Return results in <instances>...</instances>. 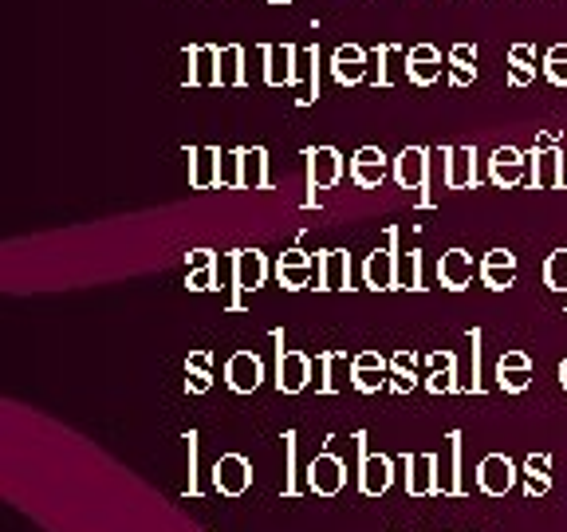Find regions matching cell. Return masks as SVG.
I'll list each match as a JSON object with an SVG mask.
<instances>
[{"instance_id":"cell-25","label":"cell","mask_w":567,"mask_h":532,"mask_svg":"<svg viewBox=\"0 0 567 532\" xmlns=\"http://www.w3.org/2000/svg\"><path fill=\"white\" fill-rule=\"evenodd\" d=\"M481 284L493 288V292H504L516 284V253L508 249H489L485 261H481Z\"/></svg>"},{"instance_id":"cell-42","label":"cell","mask_w":567,"mask_h":532,"mask_svg":"<svg viewBox=\"0 0 567 532\" xmlns=\"http://www.w3.org/2000/svg\"><path fill=\"white\" fill-rule=\"evenodd\" d=\"M548 489H552V477H548V473H528V477H524V493H528V497H544Z\"/></svg>"},{"instance_id":"cell-53","label":"cell","mask_w":567,"mask_h":532,"mask_svg":"<svg viewBox=\"0 0 567 532\" xmlns=\"http://www.w3.org/2000/svg\"><path fill=\"white\" fill-rule=\"evenodd\" d=\"M264 4H296V0H264Z\"/></svg>"},{"instance_id":"cell-31","label":"cell","mask_w":567,"mask_h":532,"mask_svg":"<svg viewBox=\"0 0 567 532\" xmlns=\"http://www.w3.org/2000/svg\"><path fill=\"white\" fill-rule=\"evenodd\" d=\"M221 87H245V48H221Z\"/></svg>"},{"instance_id":"cell-28","label":"cell","mask_w":567,"mask_h":532,"mask_svg":"<svg viewBox=\"0 0 567 532\" xmlns=\"http://www.w3.org/2000/svg\"><path fill=\"white\" fill-rule=\"evenodd\" d=\"M241 190H268V150L241 146Z\"/></svg>"},{"instance_id":"cell-40","label":"cell","mask_w":567,"mask_h":532,"mask_svg":"<svg viewBox=\"0 0 567 532\" xmlns=\"http://www.w3.org/2000/svg\"><path fill=\"white\" fill-rule=\"evenodd\" d=\"M308 60H312V83H308V91L300 95V107H308V103H315L319 99V48H308Z\"/></svg>"},{"instance_id":"cell-4","label":"cell","mask_w":567,"mask_h":532,"mask_svg":"<svg viewBox=\"0 0 567 532\" xmlns=\"http://www.w3.org/2000/svg\"><path fill=\"white\" fill-rule=\"evenodd\" d=\"M213 489L221 497H245L252 489V462L245 454H221L213 462Z\"/></svg>"},{"instance_id":"cell-23","label":"cell","mask_w":567,"mask_h":532,"mask_svg":"<svg viewBox=\"0 0 567 532\" xmlns=\"http://www.w3.org/2000/svg\"><path fill=\"white\" fill-rule=\"evenodd\" d=\"M445 186L449 190H477V150L473 146H449Z\"/></svg>"},{"instance_id":"cell-52","label":"cell","mask_w":567,"mask_h":532,"mask_svg":"<svg viewBox=\"0 0 567 532\" xmlns=\"http://www.w3.org/2000/svg\"><path fill=\"white\" fill-rule=\"evenodd\" d=\"M560 387L567 391V355H564V363H560Z\"/></svg>"},{"instance_id":"cell-18","label":"cell","mask_w":567,"mask_h":532,"mask_svg":"<svg viewBox=\"0 0 567 532\" xmlns=\"http://www.w3.org/2000/svg\"><path fill=\"white\" fill-rule=\"evenodd\" d=\"M371 56L359 48V44H339L335 52H331V75H335V83H343V87H355V83H363L367 79V64Z\"/></svg>"},{"instance_id":"cell-45","label":"cell","mask_w":567,"mask_h":532,"mask_svg":"<svg viewBox=\"0 0 567 532\" xmlns=\"http://www.w3.org/2000/svg\"><path fill=\"white\" fill-rule=\"evenodd\" d=\"M186 442H189V497H197L201 489H197V473H193L197 469V434L193 430L186 434Z\"/></svg>"},{"instance_id":"cell-33","label":"cell","mask_w":567,"mask_h":532,"mask_svg":"<svg viewBox=\"0 0 567 532\" xmlns=\"http://www.w3.org/2000/svg\"><path fill=\"white\" fill-rule=\"evenodd\" d=\"M398 288L422 292V253H398Z\"/></svg>"},{"instance_id":"cell-1","label":"cell","mask_w":567,"mask_h":532,"mask_svg":"<svg viewBox=\"0 0 567 532\" xmlns=\"http://www.w3.org/2000/svg\"><path fill=\"white\" fill-rule=\"evenodd\" d=\"M264 280H268V257L260 249H237L233 253V300H229V308L241 312L245 308L241 296L264 288Z\"/></svg>"},{"instance_id":"cell-29","label":"cell","mask_w":567,"mask_h":532,"mask_svg":"<svg viewBox=\"0 0 567 532\" xmlns=\"http://www.w3.org/2000/svg\"><path fill=\"white\" fill-rule=\"evenodd\" d=\"M189 158H193V170H189L193 190H217L221 154H217V150H209V146H197V150H189Z\"/></svg>"},{"instance_id":"cell-36","label":"cell","mask_w":567,"mask_h":532,"mask_svg":"<svg viewBox=\"0 0 567 532\" xmlns=\"http://www.w3.org/2000/svg\"><path fill=\"white\" fill-rule=\"evenodd\" d=\"M221 190H241V150L221 154V174H217Z\"/></svg>"},{"instance_id":"cell-47","label":"cell","mask_w":567,"mask_h":532,"mask_svg":"<svg viewBox=\"0 0 567 532\" xmlns=\"http://www.w3.org/2000/svg\"><path fill=\"white\" fill-rule=\"evenodd\" d=\"M418 367V355L414 351H394L390 355V371H414Z\"/></svg>"},{"instance_id":"cell-32","label":"cell","mask_w":567,"mask_h":532,"mask_svg":"<svg viewBox=\"0 0 567 532\" xmlns=\"http://www.w3.org/2000/svg\"><path fill=\"white\" fill-rule=\"evenodd\" d=\"M335 359H339V351H319L312 363V379H315V391L319 395H335L339 391V383L331 379V367H335Z\"/></svg>"},{"instance_id":"cell-30","label":"cell","mask_w":567,"mask_h":532,"mask_svg":"<svg viewBox=\"0 0 567 532\" xmlns=\"http://www.w3.org/2000/svg\"><path fill=\"white\" fill-rule=\"evenodd\" d=\"M536 79V48L532 44H512L508 52V87H528Z\"/></svg>"},{"instance_id":"cell-17","label":"cell","mask_w":567,"mask_h":532,"mask_svg":"<svg viewBox=\"0 0 567 532\" xmlns=\"http://www.w3.org/2000/svg\"><path fill=\"white\" fill-rule=\"evenodd\" d=\"M477 485H481V493H489V497H504V493L516 485V466H512V458H504V454H485L481 466H477Z\"/></svg>"},{"instance_id":"cell-3","label":"cell","mask_w":567,"mask_h":532,"mask_svg":"<svg viewBox=\"0 0 567 532\" xmlns=\"http://www.w3.org/2000/svg\"><path fill=\"white\" fill-rule=\"evenodd\" d=\"M355 450H359V489L367 497H382L394 485V462L386 454L367 450V434H355Z\"/></svg>"},{"instance_id":"cell-21","label":"cell","mask_w":567,"mask_h":532,"mask_svg":"<svg viewBox=\"0 0 567 532\" xmlns=\"http://www.w3.org/2000/svg\"><path fill=\"white\" fill-rule=\"evenodd\" d=\"M386 162H390V158H386L378 146H359L355 158H351V178H355V186L378 190V186L386 182Z\"/></svg>"},{"instance_id":"cell-27","label":"cell","mask_w":567,"mask_h":532,"mask_svg":"<svg viewBox=\"0 0 567 532\" xmlns=\"http://www.w3.org/2000/svg\"><path fill=\"white\" fill-rule=\"evenodd\" d=\"M426 363H430V375H426V391L430 395H453V391H461V383H457V355L453 351H434Z\"/></svg>"},{"instance_id":"cell-35","label":"cell","mask_w":567,"mask_h":532,"mask_svg":"<svg viewBox=\"0 0 567 532\" xmlns=\"http://www.w3.org/2000/svg\"><path fill=\"white\" fill-rule=\"evenodd\" d=\"M544 284H548L552 292H567V249H556V253L548 257V265H544Z\"/></svg>"},{"instance_id":"cell-37","label":"cell","mask_w":567,"mask_h":532,"mask_svg":"<svg viewBox=\"0 0 567 532\" xmlns=\"http://www.w3.org/2000/svg\"><path fill=\"white\" fill-rule=\"evenodd\" d=\"M284 462H288V473H284V493L296 497L300 485H296V430L284 434Z\"/></svg>"},{"instance_id":"cell-26","label":"cell","mask_w":567,"mask_h":532,"mask_svg":"<svg viewBox=\"0 0 567 532\" xmlns=\"http://www.w3.org/2000/svg\"><path fill=\"white\" fill-rule=\"evenodd\" d=\"M319 288L323 292H347L351 288V253L331 249L319 257Z\"/></svg>"},{"instance_id":"cell-7","label":"cell","mask_w":567,"mask_h":532,"mask_svg":"<svg viewBox=\"0 0 567 532\" xmlns=\"http://www.w3.org/2000/svg\"><path fill=\"white\" fill-rule=\"evenodd\" d=\"M343 485H347V466H343V458L331 454V450L315 454L312 466H308V489H312L315 497H339Z\"/></svg>"},{"instance_id":"cell-9","label":"cell","mask_w":567,"mask_h":532,"mask_svg":"<svg viewBox=\"0 0 567 532\" xmlns=\"http://www.w3.org/2000/svg\"><path fill=\"white\" fill-rule=\"evenodd\" d=\"M312 383V359L304 351H284L280 347V355H276V391L280 395H300Z\"/></svg>"},{"instance_id":"cell-12","label":"cell","mask_w":567,"mask_h":532,"mask_svg":"<svg viewBox=\"0 0 567 532\" xmlns=\"http://www.w3.org/2000/svg\"><path fill=\"white\" fill-rule=\"evenodd\" d=\"M225 383H229V391H237V395H256L260 383H264V363H260V355H256V351H233L229 363H225Z\"/></svg>"},{"instance_id":"cell-15","label":"cell","mask_w":567,"mask_h":532,"mask_svg":"<svg viewBox=\"0 0 567 532\" xmlns=\"http://www.w3.org/2000/svg\"><path fill=\"white\" fill-rule=\"evenodd\" d=\"M406 493L410 497H438V454H406Z\"/></svg>"},{"instance_id":"cell-2","label":"cell","mask_w":567,"mask_h":532,"mask_svg":"<svg viewBox=\"0 0 567 532\" xmlns=\"http://www.w3.org/2000/svg\"><path fill=\"white\" fill-rule=\"evenodd\" d=\"M398 229L390 225L386 229V249H375L367 261H363V284L371 292H390L398 288Z\"/></svg>"},{"instance_id":"cell-20","label":"cell","mask_w":567,"mask_h":532,"mask_svg":"<svg viewBox=\"0 0 567 532\" xmlns=\"http://www.w3.org/2000/svg\"><path fill=\"white\" fill-rule=\"evenodd\" d=\"M497 387L504 395H520L532 387V359L524 351H504L497 359Z\"/></svg>"},{"instance_id":"cell-46","label":"cell","mask_w":567,"mask_h":532,"mask_svg":"<svg viewBox=\"0 0 567 532\" xmlns=\"http://www.w3.org/2000/svg\"><path fill=\"white\" fill-rule=\"evenodd\" d=\"M477 79V67H457V64H449V83L453 87H469Z\"/></svg>"},{"instance_id":"cell-44","label":"cell","mask_w":567,"mask_h":532,"mask_svg":"<svg viewBox=\"0 0 567 532\" xmlns=\"http://www.w3.org/2000/svg\"><path fill=\"white\" fill-rule=\"evenodd\" d=\"M469 339H473V387H469V391H473V395H481V332L473 328Z\"/></svg>"},{"instance_id":"cell-24","label":"cell","mask_w":567,"mask_h":532,"mask_svg":"<svg viewBox=\"0 0 567 532\" xmlns=\"http://www.w3.org/2000/svg\"><path fill=\"white\" fill-rule=\"evenodd\" d=\"M441 52L434 44H414L410 52H406V75H410V83H418V87H430V83H438L441 79Z\"/></svg>"},{"instance_id":"cell-50","label":"cell","mask_w":567,"mask_h":532,"mask_svg":"<svg viewBox=\"0 0 567 532\" xmlns=\"http://www.w3.org/2000/svg\"><path fill=\"white\" fill-rule=\"evenodd\" d=\"M524 473H548L552 477V454H532L524 462Z\"/></svg>"},{"instance_id":"cell-43","label":"cell","mask_w":567,"mask_h":532,"mask_svg":"<svg viewBox=\"0 0 567 532\" xmlns=\"http://www.w3.org/2000/svg\"><path fill=\"white\" fill-rule=\"evenodd\" d=\"M213 387V375L209 371H186V391L189 395H205Z\"/></svg>"},{"instance_id":"cell-49","label":"cell","mask_w":567,"mask_h":532,"mask_svg":"<svg viewBox=\"0 0 567 532\" xmlns=\"http://www.w3.org/2000/svg\"><path fill=\"white\" fill-rule=\"evenodd\" d=\"M186 265H189V268L217 265V257H213V249H189V253H186Z\"/></svg>"},{"instance_id":"cell-19","label":"cell","mask_w":567,"mask_h":532,"mask_svg":"<svg viewBox=\"0 0 567 532\" xmlns=\"http://www.w3.org/2000/svg\"><path fill=\"white\" fill-rule=\"evenodd\" d=\"M189 83L193 87H221V48L213 44H193L186 48Z\"/></svg>"},{"instance_id":"cell-16","label":"cell","mask_w":567,"mask_h":532,"mask_svg":"<svg viewBox=\"0 0 567 532\" xmlns=\"http://www.w3.org/2000/svg\"><path fill=\"white\" fill-rule=\"evenodd\" d=\"M473 276H481V265H473V257L465 249H449L438 261V284L449 292H465L473 284Z\"/></svg>"},{"instance_id":"cell-8","label":"cell","mask_w":567,"mask_h":532,"mask_svg":"<svg viewBox=\"0 0 567 532\" xmlns=\"http://www.w3.org/2000/svg\"><path fill=\"white\" fill-rule=\"evenodd\" d=\"M260 60H264V83L268 87H292L296 75H300V48L296 44H264L260 48Z\"/></svg>"},{"instance_id":"cell-14","label":"cell","mask_w":567,"mask_h":532,"mask_svg":"<svg viewBox=\"0 0 567 532\" xmlns=\"http://www.w3.org/2000/svg\"><path fill=\"white\" fill-rule=\"evenodd\" d=\"M438 485L445 497H465V481H461V430L445 434V450L438 454Z\"/></svg>"},{"instance_id":"cell-11","label":"cell","mask_w":567,"mask_h":532,"mask_svg":"<svg viewBox=\"0 0 567 532\" xmlns=\"http://www.w3.org/2000/svg\"><path fill=\"white\" fill-rule=\"evenodd\" d=\"M430 166H434V150H426V146H406V150L394 158V182H398L402 190H426Z\"/></svg>"},{"instance_id":"cell-13","label":"cell","mask_w":567,"mask_h":532,"mask_svg":"<svg viewBox=\"0 0 567 532\" xmlns=\"http://www.w3.org/2000/svg\"><path fill=\"white\" fill-rule=\"evenodd\" d=\"M308 158V186L312 190H335L343 178V154L335 146H315L304 154Z\"/></svg>"},{"instance_id":"cell-38","label":"cell","mask_w":567,"mask_h":532,"mask_svg":"<svg viewBox=\"0 0 567 532\" xmlns=\"http://www.w3.org/2000/svg\"><path fill=\"white\" fill-rule=\"evenodd\" d=\"M186 288H189V292H213V288H221V284H217V265L189 268Z\"/></svg>"},{"instance_id":"cell-51","label":"cell","mask_w":567,"mask_h":532,"mask_svg":"<svg viewBox=\"0 0 567 532\" xmlns=\"http://www.w3.org/2000/svg\"><path fill=\"white\" fill-rule=\"evenodd\" d=\"M556 142H560V134L544 131V134H536V146H532V150H548V146H556Z\"/></svg>"},{"instance_id":"cell-48","label":"cell","mask_w":567,"mask_h":532,"mask_svg":"<svg viewBox=\"0 0 567 532\" xmlns=\"http://www.w3.org/2000/svg\"><path fill=\"white\" fill-rule=\"evenodd\" d=\"M186 371H209V375H213V359H209V351H189Z\"/></svg>"},{"instance_id":"cell-5","label":"cell","mask_w":567,"mask_h":532,"mask_svg":"<svg viewBox=\"0 0 567 532\" xmlns=\"http://www.w3.org/2000/svg\"><path fill=\"white\" fill-rule=\"evenodd\" d=\"M524 178H532V154L516 150V146H501L493 158H489V182L497 190H512L520 186Z\"/></svg>"},{"instance_id":"cell-6","label":"cell","mask_w":567,"mask_h":532,"mask_svg":"<svg viewBox=\"0 0 567 532\" xmlns=\"http://www.w3.org/2000/svg\"><path fill=\"white\" fill-rule=\"evenodd\" d=\"M315 276V288H319V261H312L300 245L296 249H284L280 257H276V280H280V288H288V292H300V288H308Z\"/></svg>"},{"instance_id":"cell-39","label":"cell","mask_w":567,"mask_h":532,"mask_svg":"<svg viewBox=\"0 0 567 532\" xmlns=\"http://www.w3.org/2000/svg\"><path fill=\"white\" fill-rule=\"evenodd\" d=\"M394 395H410L418 387V371H390V383H386Z\"/></svg>"},{"instance_id":"cell-41","label":"cell","mask_w":567,"mask_h":532,"mask_svg":"<svg viewBox=\"0 0 567 532\" xmlns=\"http://www.w3.org/2000/svg\"><path fill=\"white\" fill-rule=\"evenodd\" d=\"M449 64L477 67V48H473V44H453V48H449Z\"/></svg>"},{"instance_id":"cell-10","label":"cell","mask_w":567,"mask_h":532,"mask_svg":"<svg viewBox=\"0 0 567 532\" xmlns=\"http://www.w3.org/2000/svg\"><path fill=\"white\" fill-rule=\"evenodd\" d=\"M351 383L359 395H378L390 383V359L382 351H359L351 359Z\"/></svg>"},{"instance_id":"cell-22","label":"cell","mask_w":567,"mask_h":532,"mask_svg":"<svg viewBox=\"0 0 567 532\" xmlns=\"http://www.w3.org/2000/svg\"><path fill=\"white\" fill-rule=\"evenodd\" d=\"M564 182H567V170H564L560 146L532 150V186H540V190H560Z\"/></svg>"},{"instance_id":"cell-34","label":"cell","mask_w":567,"mask_h":532,"mask_svg":"<svg viewBox=\"0 0 567 532\" xmlns=\"http://www.w3.org/2000/svg\"><path fill=\"white\" fill-rule=\"evenodd\" d=\"M544 75H548V83L567 87V44H552L544 52Z\"/></svg>"}]
</instances>
